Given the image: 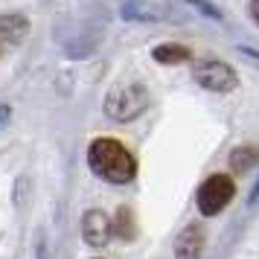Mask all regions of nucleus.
I'll use <instances>...</instances> for the list:
<instances>
[{"label": "nucleus", "instance_id": "0eeeda50", "mask_svg": "<svg viewBox=\"0 0 259 259\" xmlns=\"http://www.w3.org/2000/svg\"><path fill=\"white\" fill-rule=\"evenodd\" d=\"M29 32V21L24 15H0V41L21 44Z\"/></svg>", "mask_w": 259, "mask_h": 259}, {"label": "nucleus", "instance_id": "1a4fd4ad", "mask_svg": "<svg viewBox=\"0 0 259 259\" xmlns=\"http://www.w3.org/2000/svg\"><path fill=\"white\" fill-rule=\"evenodd\" d=\"M152 56L160 64H181V61H189V50L181 44H160V47H154Z\"/></svg>", "mask_w": 259, "mask_h": 259}, {"label": "nucleus", "instance_id": "9d476101", "mask_svg": "<svg viewBox=\"0 0 259 259\" xmlns=\"http://www.w3.org/2000/svg\"><path fill=\"white\" fill-rule=\"evenodd\" d=\"M253 149H236L233 152V166L236 169H247V166L253 163Z\"/></svg>", "mask_w": 259, "mask_h": 259}, {"label": "nucleus", "instance_id": "4468645a", "mask_svg": "<svg viewBox=\"0 0 259 259\" xmlns=\"http://www.w3.org/2000/svg\"><path fill=\"white\" fill-rule=\"evenodd\" d=\"M0 56H3V47H0Z\"/></svg>", "mask_w": 259, "mask_h": 259}, {"label": "nucleus", "instance_id": "423d86ee", "mask_svg": "<svg viewBox=\"0 0 259 259\" xmlns=\"http://www.w3.org/2000/svg\"><path fill=\"white\" fill-rule=\"evenodd\" d=\"M201 247H204V233L198 224H187L181 236L175 239V256L178 259H198Z\"/></svg>", "mask_w": 259, "mask_h": 259}, {"label": "nucleus", "instance_id": "f257e3e1", "mask_svg": "<svg viewBox=\"0 0 259 259\" xmlns=\"http://www.w3.org/2000/svg\"><path fill=\"white\" fill-rule=\"evenodd\" d=\"M88 163L94 169V175H99L102 181H111V184H128L137 175V160L134 154L117 140H94L91 149H88Z\"/></svg>", "mask_w": 259, "mask_h": 259}, {"label": "nucleus", "instance_id": "f8f14e48", "mask_svg": "<svg viewBox=\"0 0 259 259\" xmlns=\"http://www.w3.org/2000/svg\"><path fill=\"white\" fill-rule=\"evenodd\" d=\"M9 119H12V108H9V105H0V128H3Z\"/></svg>", "mask_w": 259, "mask_h": 259}, {"label": "nucleus", "instance_id": "6e6552de", "mask_svg": "<svg viewBox=\"0 0 259 259\" xmlns=\"http://www.w3.org/2000/svg\"><path fill=\"white\" fill-rule=\"evenodd\" d=\"M119 15L125 21H160V12L154 6H149L146 0H125L119 6Z\"/></svg>", "mask_w": 259, "mask_h": 259}, {"label": "nucleus", "instance_id": "39448f33", "mask_svg": "<svg viewBox=\"0 0 259 259\" xmlns=\"http://www.w3.org/2000/svg\"><path fill=\"white\" fill-rule=\"evenodd\" d=\"M114 233V222L102 210H88L82 215V236L91 247H105Z\"/></svg>", "mask_w": 259, "mask_h": 259}, {"label": "nucleus", "instance_id": "9b49d317", "mask_svg": "<svg viewBox=\"0 0 259 259\" xmlns=\"http://www.w3.org/2000/svg\"><path fill=\"white\" fill-rule=\"evenodd\" d=\"M192 9H198V12H204L207 18H212V21H222V12L215 9V6H210V3H204V0H187Z\"/></svg>", "mask_w": 259, "mask_h": 259}, {"label": "nucleus", "instance_id": "f03ea898", "mask_svg": "<svg viewBox=\"0 0 259 259\" xmlns=\"http://www.w3.org/2000/svg\"><path fill=\"white\" fill-rule=\"evenodd\" d=\"M105 114L117 122H128V119L140 117L149 108V91L143 84H117L111 88V94L105 96Z\"/></svg>", "mask_w": 259, "mask_h": 259}, {"label": "nucleus", "instance_id": "20e7f679", "mask_svg": "<svg viewBox=\"0 0 259 259\" xmlns=\"http://www.w3.org/2000/svg\"><path fill=\"white\" fill-rule=\"evenodd\" d=\"M192 79H195L201 88L212 91V94H230L236 84H239L233 67L224 64V61H215V59L198 61V64L192 67Z\"/></svg>", "mask_w": 259, "mask_h": 259}, {"label": "nucleus", "instance_id": "7ed1b4c3", "mask_svg": "<svg viewBox=\"0 0 259 259\" xmlns=\"http://www.w3.org/2000/svg\"><path fill=\"white\" fill-rule=\"evenodd\" d=\"M236 184L227 175H210L198 187V210L204 215H219V212L233 201Z\"/></svg>", "mask_w": 259, "mask_h": 259}, {"label": "nucleus", "instance_id": "ddd939ff", "mask_svg": "<svg viewBox=\"0 0 259 259\" xmlns=\"http://www.w3.org/2000/svg\"><path fill=\"white\" fill-rule=\"evenodd\" d=\"M250 15H253V21L259 26V0H250Z\"/></svg>", "mask_w": 259, "mask_h": 259}]
</instances>
